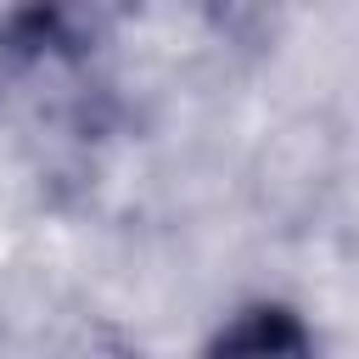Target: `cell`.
<instances>
[{
    "label": "cell",
    "instance_id": "cell-1",
    "mask_svg": "<svg viewBox=\"0 0 359 359\" xmlns=\"http://www.w3.org/2000/svg\"><path fill=\"white\" fill-rule=\"evenodd\" d=\"M208 359H314V337L286 303H252L213 337Z\"/></svg>",
    "mask_w": 359,
    "mask_h": 359
}]
</instances>
